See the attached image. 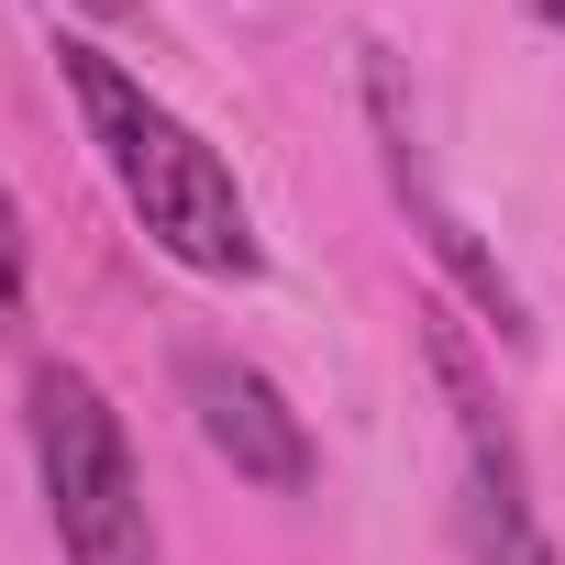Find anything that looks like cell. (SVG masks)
<instances>
[{
    "instance_id": "6da1fadb",
    "label": "cell",
    "mask_w": 565,
    "mask_h": 565,
    "mask_svg": "<svg viewBox=\"0 0 565 565\" xmlns=\"http://www.w3.org/2000/svg\"><path fill=\"white\" fill-rule=\"evenodd\" d=\"M56 67H67V89H78V122H89V145H100V167H111V189H122V211L189 266V277H255L266 266V244H255V211H244V189H233V167L122 67V56H100V45H56Z\"/></svg>"
},
{
    "instance_id": "7a4b0ae2",
    "label": "cell",
    "mask_w": 565,
    "mask_h": 565,
    "mask_svg": "<svg viewBox=\"0 0 565 565\" xmlns=\"http://www.w3.org/2000/svg\"><path fill=\"white\" fill-rule=\"evenodd\" d=\"M23 433H34V477H45V521H56L67 565H167L156 510H145V466H134L122 411L100 399L89 366H34Z\"/></svg>"
},
{
    "instance_id": "3957f363",
    "label": "cell",
    "mask_w": 565,
    "mask_h": 565,
    "mask_svg": "<svg viewBox=\"0 0 565 565\" xmlns=\"http://www.w3.org/2000/svg\"><path fill=\"white\" fill-rule=\"evenodd\" d=\"M422 355H433V377H444L455 455H466V554H477V565H554L543 510H532L521 433H510V411H499V377H488V355L466 344V322H455L444 300L422 311Z\"/></svg>"
},
{
    "instance_id": "277c9868",
    "label": "cell",
    "mask_w": 565,
    "mask_h": 565,
    "mask_svg": "<svg viewBox=\"0 0 565 565\" xmlns=\"http://www.w3.org/2000/svg\"><path fill=\"white\" fill-rule=\"evenodd\" d=\"M366 122H377V167H388V189H399V211H411V233L433 244V266L455 277V289L499 322V344H532V311H521V289H510V266L466 233V211L433 189V156H422V122H411V100H399V67L388 56H366Z\"/></svg>"
},
{
    "instance_id": "5b68a950",
    "label": "cell",
    "mask_w": 565,
    "mask_h": 565,
    "mask_svg": "<svg viewBox=\"0 0 565 565\" xmlns=\"http://www.w3.org/2000/svg\"><path fill=\"white\" fill-rule=\"evenodd\" d=\"M178 388H189L200 444H211L244 488H266V499H300V488H311V433H300L289 399H277L266 366H244V355H222V344H189V355H178Z\"/></svg>"
},
{
    "instance_id": "8992f818",
    "label": "cell",
    "mask_w": 565,
    "mask_h": 565,
    "mask_svg": "<svg viewBox=\"0 0 565 565\" xmlns=\"http://www.w3.org/2000/svg\"><path fill=\"white\" fill-rule=\"evenodd\" d=\"M23 311V211H12V189H0V322Z\"/></svg>"
},
{
    "instance_id": "52a82bcc",
    "label": "cell",
    "mask_w": 565,
    "mask_h": 565,
    "mask_svg": "<svg viewBox=\"0 0 565 565\" xmlns=\"http://www.w3.org/2000/svg\"><path fill=\"white\" fill-rule=\"evenodd\" d=\"M521 12H532V23H554V34H565V0H521Z\"/></svg>"
},
{
    "instance_id": "ba28073f",
    "label": "cell",
    "mask_w": 565,
    "mask_h": 565,
    "mask_svg": "<svg viewBox=\"0 0 565 565\" xmlns=\"http://www.w3.org/2000/svg\"><path fill=\"white\" fill-rule=\"evenodd\" d=\"M89 12H134V0H89Z\"/></svg>"
}]
</instances>
